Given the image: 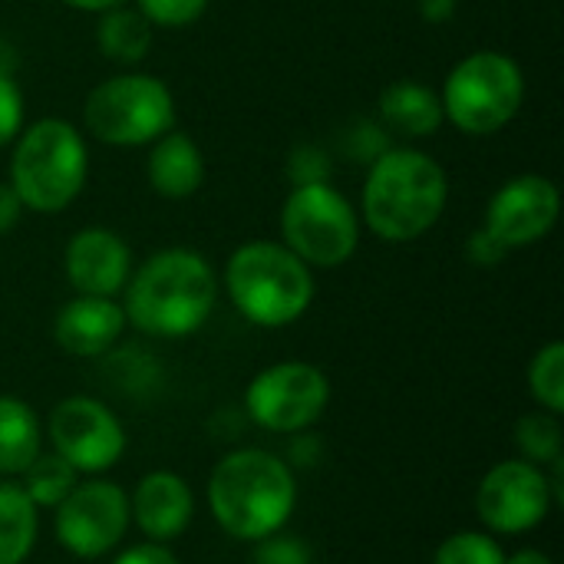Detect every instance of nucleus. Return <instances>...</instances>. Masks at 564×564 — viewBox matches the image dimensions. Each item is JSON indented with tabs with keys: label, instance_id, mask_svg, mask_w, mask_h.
Returning a JSON list of instances; mask_svg holds the SVG:
<instances>
[{
	"label": "nucleus",
	"instance_id": "nucleus-20",
	"mask_svg": "<svg viewBox=\"0 0 564 564\" xmlns=\"http://www.w3.org/2000/svg\"><path fill=\"white\" fill-rule=\"evenodd\" d=\"M40 535V509L17 479H0V564H23Z\"/></svg>",
	"mask_w": 564,
	"mask_h": 564
},
{
	"label": "nucleus",
	"instance_id": "nucleus-3",
	"mask_svg": "<svg viewBox=\"0 0 564 564\" xmlns=\"http://www.w3.org/2000/svg\"><path fill=\"white\" fill-rule=\"evenodd\" d=\"M449 182L443 165L420 149H387L370 162L364 182V221L390 241L406 245L423 238L446 208Z\"/></svg>",
	"mask_w": 564,
	"mask_h": 564
},
{
	"label": "nucleus",
	"instance_id": "nucleus-11",
	"mask_svg": "<svg viewBox=\"0 0 564 564\" xmlns=\"http://www.w3.org/2000/svg\"><path fill=\"white\" fill-rule=\"evenodd\" d=\"M50 453L69 463L83 479L106 476L126 453L122 420L96 397H66L50 410Z\"/></svg>",
	"mask_w": 564,
	"mask_h": 564
},
{
	"label": "nucleus",
	"instance_id": "nucleus-23",
	"mask_svg": "<svg viewBox=\"0 0 564 564\" xmlns=\"http://www.w3.org/2000/svg\"><path fill=\"white\" fill-rule=\"evenodd\" d=\"M516 446H519L525 463H535L542 469L558 463L564 456V430L558 416L549 413V410L525 413L516 423Z\"/></svg>",
	"mask_w": 564,
	"mask_h": 564
},
{
	"label": "nucleus",
	"instance_id": "nucleus-10",
	"mask_svg": "<svg viewBox=\"0 0 564 564\" xmlns=\"http://www.w3.org/2000/svg\"><path fill=\"white\" fill-rule=\"evenodd\" d=\"M132 525L129 492L102 476L79 479L73 492L53 509V535L63 552L79 562L112 555Z\"/></svg>",
	"mask_w": 564,
	"mask_h": 564
},
{
	"label": "nucleus",
	"instance_id": "nucleus-8",
	"mask_svg": "<svg viewBox=\"0 0 564 564\" xmlns=\"http://www.w3.org/2000/svg\"><path fill=\"white\" fill-rule=\"evenodd\" d=\"M281 245L307 268H340L360 245L354 205L327 182L294 185L281 208Z\"/></svg>",
	"mask_w": 564,
	"mask_h": 564
},
{
	"label": "nucleus",
	"instance_id": "nucleus-17",
	"mask_svg": "<svg viewBox=\"0 0 564 564\" xmlns=\"http://www.w3.org/2000/svg\"><path fill=\"white\" fill-rule=\"evenodd\" d=\"M149 185L162 198H188L205 182V159L202 149L185 132H165L155 139L149 162H145Z\"/></svg>",
	"mask_w": 564,
	"mask_h": 564
},
{
	"label": "nucleus",
	"instance_id": "nucleus-30",
	"mask_svg": "<svg viewBox=\"0 0 564 564\" xmlns=\"http://www.w3.org/2000/svg\"><path fill=\"white\" fill-rule=\"evenodd\" d=\"M466 254H469V261L473 264H479V268H496L509 251L486 231V228H479V231H473L469 235V245H466Z\"/></svg>",
	"mask_w": 564,
	"mask_h": 564
},
{
	"label": "nucleus",
	"instance_id": "nucleus-19",
	"mask_svg": "<svg viewBox=\"0 0 564 564\" xmlns=\"http://www.w3.org/2000/svg\"><path fill=\"white\" fill-rule=\"evenodd\" d=\"M43 453V423L36 410L3 393L0 397V476L17 479Z\"/></svg>",
	"mask_w": 564,
	"mask_h": 564
},
{
	"label": "nucleus",
	"instance_id": "nucleus-16",
	"mask_svg": "<svg viewBox=\"0 0 564 564\" xmlns=\"http://www.w3.org/2000/svg\"><path fill=\"white\" fill-rule=\"evenodd\" d=\"M126 327V311L116 304V297L76 294L56 311L53 340L69 357H102L119 344Z\"/></svg>",
	"mask_w": 564,
	"mask_h": 564
},
{
	"label": "nucleus",
	"instance_id": "nucleus-4",
	"mask_svg": "<svg viewBox=\"0 0 564 564\" xmlns=\"http://www.w3.org/2000/svg\"><path fill=\"white\" fill-rule=\"evenodd\" d=\"M225 291L254 327H291L314 301L311 268L281 241H248L225 264Z\"/></svg>",
	"mask_w": 564,
	"mask_h": 564
},
{
	"label": "nucleus",
	"instance_id": "nucleus-35",
	"mask_svg": "<svg viewBox=\"0 0 564 564\" xmlns=\"http://www.w3.org/2000/svg\"><path fill=\"white\" fill-rule=\"evenodd\" d=\"M0 59H3V40H0Z\"/></svg>",
	"mask_w": 564,
	"mask_h": 564
},
{
	"label": "nucleus",
	"instance_id": "nucleus-33",
	"mask_svg": "<svg viewBox=\"0 0 564 564\" xmlns=\"http://www.w3.org/2000/svg\"><path fill=\"white\" fill-rule=\"evenodd\" d=\"M506 564H555L552 555H545L542 549H519V552H506Z\"/></svg>",
	"mask_w": 564,
	"mask_h": 564
},
{
	"label": "nucleus",
	"instance_id": "nucleus-13",
	"mask_svg": "<svg viewBox=\"0 0 564 564\" xmlns=\"http://www.w3.org/2000/svg\"><path fill=\"white\" fill-rule=\"evenodd\" d=\"M562 212L558 185L545 175H516L509 178L486 208V231L506 248L539 245L555 225Z\"/></svg>",
	"mask_w": 564,
	"mask_h": 564
},
{
	"label": "nucleus",
	"instance_id": "nucleus-5",
	"mask_svg": "<svg viewBox=\"0 0 564 564\" xmlns=\"http://www.w3.org/2000/svg\"><path fill=\"white\" fill-rule=\"evenodd\" d=\"M86 172V139L73 122L40 119L20 129L10 159V188L26 212H63L83 192Z\"/></svg>",
	"mask_w": 564,
	"mask_h": 564
},
{
	"label": "nucleus",
	"instance_id": "nucleus-27",
	"mask_svg": "<svg viewBox=\"0 0 564 564\" xmlns=\"http://www.w3.org/2000/svg\"><path fill=\"white\" fill-rule=\"evenodd\" d=\"M251 562L254 564H314V552L304 539L297 535H284V532H274L261 542H254V552H251Z\"/></svg>",
	"mask_w": 564,
	"mask_h": 564
},
{
	"label": "nucleus",
	"instance_id": "nucleus-18",
	"mask_svg": "<svg viewBox=\"0 0 564 564\" xmlns=\"http://www.w3.org/2000/svg\"><path fill=\"white\" fill-rule=\"evenodd\" d=\"M380 119L387 129L406 139H426L443 126V102L440 93L416 79H397L380 93Z\"/></svg>",
	"mask_w": 564,
	"mask_h": 564
},
{
	"label": "nucleus",
	"instance_id": "nucleus-14",
	"mask_svg": "<svg viewBox=\"0 0 564 564\" xmlns=\"http://www.w3.org/2000/svg\"><path fill=\"white\" fill-rule=\"evenodd\" d=\"M63 271L76 294L116 297L132 274V251L109 228H83L63 251Z\"/></svg>",
	"mask_w": 564,
	"mask_h": 564
},
{
	"label": "nucleus",
	"instance_id": "nucleus-31",
	"mask_svg": "<svg viewBox=\"0 0 564 564\" xmlns=\"http://www.w3.org/2000/svg\"><path fill=\"white\" fill-rule=\"evenodd\" d=\"M23 212L26 208L20 205V198L10 188V182H0V235H7L10 228H17V221H20Z\"/></svg>",
	"mask_w": 564,
	"mask_h": 564
},
{
	"label": "nucleus",
	"instance_id": "nucleus-7",
	"mask_svg": "<svg viewBox=\"0 0 564 564\" xmlns=\"http://www.w3.org/2000/svg\"><path fill=\"white\" fill-rule=\"evenodd\" d=\"M86 132L106 145H145L165 135L175 122L169 86L149 73H122L102 79L83 106Z\"/></svg>",
	"mask_w": 564,
	"mask_h": 564
},
{
	"label": "nucleus",
	"instance_id": "nucleus-9",
	"mask_svg": "<svg viewBox=\"0 0 564 564\" xmlns=\"http://www.w3.org/2000/svg\"><path fill=\"white\" fill-rule=\"evenodd\" d=\"M330 406V380L317 364L281 360L264 367L245 390L248 420L278 436L311 430Z\"/></svg>",
	"mask_w": 564,
	"mask_h": 564
},
{
	"label": "nucleus",
	"instance_id": "nucleus-29",
	"mask_svg": "<svg viewBox=\"0 0 564 564\" xmlns=\"http://www.w3.org/2000/svg\"><path fill=\"white\" fill-rule=\"evenodd\" d=\"M109 564H182L178 555L169 549V545H159V542H139V545H129V549H116L112 562Z\"/></svg>",
	"mask_w": 564,
	"mask_h": 564
},
{
	"label": "nucleus",
	"instance_id": "nucleus-28",
	"mask_svg": "<svg viewBox=\"0 0 564 564\" xmlns=\"http://www.w3.org/2000/svg\"><path fill=\"white\" fill-rule=\"evenodd\" d=\"M23 129V96L17 83L0 69V149L10 145Z\"/></svg>",
	"mask_w": 564,
	"mask_h": 564
},
{
	"label": "nucleus",
	"instance_id": "nucleus-26",
	"mask_svg": "<svg viewBox=\"0 0 564 564\" xmlns=\"http://www.w3.org/2000/svg\"><path fill=\"white\" fill-rule=\"evenodd\" d=\"M135 7L152 26L182 30L205 13L208 0H135Z\"/></svg>",
	"mask_w": 564,
	"mask_h": 564
},
{
	"label": "nucleus",
	"instance_id": "nucleus-21",
	"mask_svg": "<svg viewBox=\"0 0 564 564\" xmlns=\"http://www.w3.org/2000/svg\"><path fill=\"white\" fill-rule=\"evenodd\" d=\"M96 43L102 50V56L116 59V63H139L149 46H152V23L139 13V10H126V7H112L99 17L96 26Z\"/></svg>",
	"mask_w": 564,
	"mask_h": 564
},
{
	"label": "nucleus",
	"instance_id": "nucleus-34",
	"mask_svg": "<svg viewBox=\"0 0 564 564\" xmlns=\"http://www.w3.org/2000/svg\"><path fill=\"white\" fill-rule=\"evenodd\" d=\"M63 3L73 10H86V13H106L112 7H122L126 0H63Z\"/></svg>",
	"mask_w": 564,
	"mask_h": 564
},
{
	"label": "nucleus",
	"instance_id": "nucleus-1",
	"mask_svg": "<svg viewBox=\"0 0 564 564\" xmlns=\"http://www.w3.org/2000/svg\"><path fill=\"white\" fill-rule=\"evenodd\" d=\"M208 512L235 542H261L284 532L297 509L294 469L261 446H241L221 456L208 476Z\"/></svg>",
	"mask_w": 564,
	"mask_h": 564
},
{
	"label": "nucleus",
	"instance_id": "nucleus-12",
	"mask_svg": "<svg viewBox=\"0 0 564 564\" xmlns=\"http://www.w3.org/2000/svg\"><path fill=\"white\" fill-rule=\"evenodd\" d=\"M558 506L549 473L525 459L496 463L476 489V516L482 529L496 539L529 535Z\"/></svg>",
	"mask_w": 564,
	"mask_h": 564
},
{
	"label": "nucleus",
	"instance_id": "nucleus-2",
	"mask_svg": "<svg viewBox=\"0 0 564 564\" xmlns=\"http://www.w3.org/2000/svg\"><path fill=\"white\" fill-rule=\"evenodd\" d=\"M126 324L145 337L178 340L205 327L218 304V274L192 248L155 251L122 288Z\"/></svg>",
	"mask_w": 564,
	"mask_h": 564
},
{
	"label": "nucleus",
	"instance_id": "nucleus-15",
	"mask_svg": "<svg viewBox=\"0 0 564 564\" xmlns=\"http://www.w3.org/2000/svg\"><path fill=\"white\" fill-rule=\"evenodd\" d=\"M129 516L145 542L169 545L188 532L195 519V492L185 476L172 469H152L132 489Z\"/></svg>",
	"mask_w": 564,
	"mask_h": 564
},
{
	"label": "nucleus",
	"instance_id": "nucleus-24",
	"mask_svg": "<svg viewBox=\"0 0 564 564\" xmlns=\"http://www.w3.org/2000/svg\"><path fill=\"white\" fill-rule=\"evenodd\" d=\"M529 393L539 403V410H549L555 416L564 413V344H545L532 364H529Z\"/></svg>",
	"mask_w": 564,
	"mask_h": 564
},
{
	"label": "nucleus",
	"instance_id": "nucleus-25",
	"mask_svg": "<svg viewBox=\"0 0 564 564\" xmlns=\"http://www.w3.org/2000/svg\"><path fill=\"white\" fill-rule=\"evenodd\" d=\"M433 564H506V549L486 529H466L436 545Z\"/></svg>",
	"mask_w": 564,
	"mask_h": 564
},
{
	"label": "nucleus",
	"instance_id": "nucleus-32",
	"mask_svg": "<svg viewBox=\"0 0 564 564\" xmlns=\"http://www.w3.org/2000/svg\"><path fill=\"white\" fill-rule=\"evenodd\" d=\"M420 13L430 23H446L456 13V0H420Z\"/></svg>",
	"mask_w": 564,
	"mask_h": 564
},
{
	"label": "nucleus",
	"instance_id": "nucleus-22",
	"mask_svg": "<svg viewBox=\"0 0 564 564\" xmlns=\"http://www.w3.org/2000/svg\"><path fill=\"white\" fill-rule=\"evenodd\" d=\"M83 476L69 466V463H63L56 453H40L20 476H17V482H20V489L30 496V502L36 506V509H56L69 492H73V486L79 482Z\"/></svg>",
	"mask_w": 564,
	"mask_h": 564
},
{
	"label": "nucleus",
	"instance_id": "nucleus-6",
	"mask_svg": "<svg viewBox=\"0 0 564 564\" xmlns=\"http://www.w3.org/2000/svg\"><path fill=\"white\" fill-rule=\"evenodd\" d=\"M525 99L519 63L499 50H476L459 59L440 93L443 116L466 135H492L506 129Z\"/></svg>",
	"mask_w": 564,
	"mask_h": 564
}]
</instances>
